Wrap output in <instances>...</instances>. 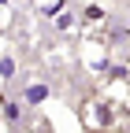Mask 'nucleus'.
<instances>
[{
  "label": "nucleus",
  "mask_w": 130,
  "mask_h": 133,
  "mask_svg": "<svg viewBox=\"0 0 130 133\" xmlns=\"http://www.w3.org/2000/svg\"><path fill=\"white\" fill-rule=\"evenodd\" d=\"M78 122L86 133H123L130 126V104L111 92H93L78 107Z\"/></svg>",
  "instance_id": "obj_1"
},
{
  "label": "nucleus",
  "mask_w": 130,
  "mask_h": 133,
  "mask_svg": "<svg viewBox=\"0 0 130 133\" xmlns=\"http://www.w3.org/2000/svg\"><path fill=\"white\" fill-rule=\"evenodd\" d=\"M82 66H86L89 74L104 78L111 66H115V59H111V52H108L104 41H82Z\"/></svg>",
  "instance_id": "obj_2"
},
{
  "label": "nucleus",
  "mask_w": 130,
  "mask_h": 133,
  "mask_svg": "<svg viewBox=\"0 0 130 133\" xmlns=\"http://www.w3.org/2000/svg\"><path fill=\"white\" fill-rule=\"evenodd\" d=\"M48 96H52V85H48V81H26V85H22V100L34 104V107L48 104Z\"/></svg>",
  "instance_id": "obj_3"
},
{
  "label": "nucleus",
  "mask_w": 130,
  "mask_h": 133,
  "mask_svg": "<svg viewBox=\"0 0 130 133\" xmlns=\"http://www.w3.org/2000/svg\"><path fill=\"white\" fill-rule=\"evenodd\" d=\"M82 26H89V30H101V26H108V15H104V8H101V4H86V8H82Z\"/></svg>",
  "instance_id": "obj_4"
},
{
  "label": "nucleus",
  "mask_w": 130,
  "mask_h": 133,
  "mask_svg": "<svg viewBox=\"0 0 130 133\" xmlns=\"http://www.w3.org/2000/svg\"><path fill=\"white\" fill-rule=\"evenodd\" d=\"M52 26H56L60 33H71V30H74V11H71L67 4H63L60 11H52Z\"/></svg>",
  "instance_id": "obj_5"
},
{
  "label": "nucleus",
  "mask_w": 130,
  "mask_h": 133,
  "mask_svg": "<svg viewBox=\"0 0 130 133\" xmlns=\"http://www.w3.org/2000/svg\"><path fill=\"white\" fill-rule=\"evenodd\" d=\"M15 70H19L15 56H11V52H4V56H0V81H11V78H15Z\"/></svg>",
  "instance_id": "obj_6"
},
{
  "label": "nucleus",
  "mask_w": 130,
  "mask_h": 133,
  "mask_svg": "<svg viewBox=\"0 0 130 133\" xmlns=\"http://www.w3.org/2000/svg\"><path fill=\"white\" fill-rule=\"evenodd\" d=\"M11 22V4H8V0H0V30H4Z\"/></svg>",
  "instance_id": "obj_7"
}]
</instances>
